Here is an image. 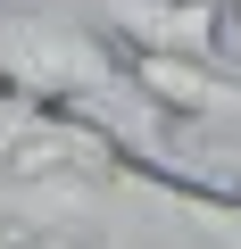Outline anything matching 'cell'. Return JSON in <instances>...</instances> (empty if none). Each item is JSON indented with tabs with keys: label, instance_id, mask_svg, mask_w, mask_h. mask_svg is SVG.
<instances>
[{
	"label": "cell",
	"instance_id": "cell-4",
	"mask_svg": "<svg viewBox=\"0 0 241 249\" xmlns=\"http://www.w3.org/2000/svg\"><path fill=\"white\" fill-rule=\"evenodd\" d=\"M224 25H241V0H224Z\"/></svg>",
	"mask_w": 241,
	"mask_h": 249
},
{
	"label": "cell",
	"instance_id": "cell-3",
	"mask_svg": "<svg viewBox=\"0 0 241 249\" xmlns=\"http://www.w3.org/2000/svg\"><path fill=\"white\" fill-rule=\"evenodd\" d=\"M133 83L150 91V108L167 124H241V75L224 58H167V50H142L125 58Z\"/></svg>",
	"mask_w": 241,
	"mask_h": 249
},
{
	"label": "cell",
	"instance_id": "cell-1",
	"mask_svg": "<svg viewBox=\"0 0 241 249\" xmlns=\"http://www.w3.org/2000/svg\"><path fill=\"white\" fill-rule=\"evenodd\" d=\"M0 91L34 100V108H58V116H83L92 133H108L125 158H142V166H158L175 183L233 191V183H216L200 166H175L167 116L150 108V91L133 83L125 50H116L83 9H58V0H0Z\"/></svg>",
	"mask_w": 241,
	"mask_h": 249
},
{
	"label": "cell",
	"instance_id": "cell-2",
	"mask_svg": "<svg viewBox=\"0 0 241 249\" xmlns=\"http://www.w3.org/2000/svg\"><path fill=\"white\" fill-rule=\"evenodd\" d=\"M125 58L167 50V58H224V0H92L83 9Z\"/></svg>",
	"mask_w": 241,
	"mask_h": 249
}]
</instances>
